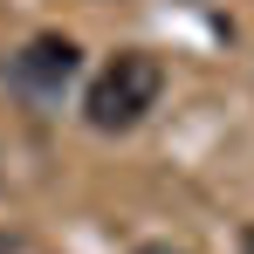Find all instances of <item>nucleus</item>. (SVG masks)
Segmentation results:
<instances>
[{
    "label": "nucleus",
    "instance_id": "nucleus-4",
    "mask_svg": "<svg viewBox=\"0 0 254 254\" xmlns=\"http://www.w3.org/2000/svg\"><path fill=\"white\" fill-rule=\"evenodd\" d=\"M241 248H248V254H254V227H248V241H241Z\"/></svg>",
    "mask_w": 254,
    "mask_h": 254
},
{
    "label": "nucleus",
    "instance_id": "nucleus-1",
    "mask_svg": "<svg viewBox=\"0 0 254 254\" xmlns=\"http://www.w3.org/2000/svg\"><path fill=\"white\" fill-rule=\"evenodd\" d=\"M158 89H165V62L144 55V48H124V55H110V69L89 83L83 117L96 130H130L151 103H158Z\"/></svg>",
    "mask_w": 254,
    "mask_h": 254
},
{
    "label": "nucleus",
    "instance_id": "nucleus-2",
    "mask_svg": "<svg viewBox=\"0 0 254 254\" xmlns=\"http://www.w3.org/2000/svg\"><path fill=\"white\" fill-rule=\"evenodd\" d=\"M76 62H83V48L69 42V35H35V42L7 62V83L28 89L35 103H48V96H62V83L76 76Z\"/></svg>",
    "mask_w": 254,
    "mask_h": 254
},
{
    "label": "nucleus",
    "instance_id": "nucleus-3",
    "mask_svg": "<svg viewBox=\"0 0 254 254\" xmlns=\"http://www.w3.org/2000/svg\"><path fill=\"white\" fill-rule=\"evenodd\" d=\"M137 254H179V248H137Z\"/></svg>",
    "mask_w": 254,
    "mask_h": 254
}]
</instances>
